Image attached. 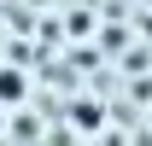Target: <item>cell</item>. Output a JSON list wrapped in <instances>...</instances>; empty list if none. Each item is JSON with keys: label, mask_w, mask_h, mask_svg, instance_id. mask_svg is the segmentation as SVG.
<instances>
[{"label": "cell", "mask_w": 152, "mask_h": 146, "mask_svg": "<svg viewBox=\"0 0 152 146\" xmlns=\"http://www.w3.org/2000/svg\"><path fill=\"white\" fill-rule=\"evenodd\" d=\"M23 93V82H18V70H0V99H18Z\"/></svg>", "instance_id": "1"}]
</instances>
